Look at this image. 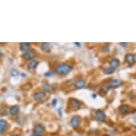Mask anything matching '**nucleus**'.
<instances>
[{
    "label": "nucleus",
    "mask_w": 136,
    "mask_h": 136,
    "mask_svg": "<svg viewBox=\"0 0 136 136\" xmlns=\"http://www.w3.org/2000/svg\"><path fill=\"white\" fill-rule=\"evenodd\" d=\"M19 110H20L19 105H13V106H10V108H9V114H10L11 116H15V115H17Z\"/></svg>",
    "instance_id": "4468645a"
},
{
    "label": "nucleus",
    "mask_w": 136,
    "mask_h": 136,
    "mask_svg": "<svg viewBox=\"0 0 136 136\" xmlns=\"http://www.w3.org/2000/svg\"><path fill=\"white\" fill-rule=\"evenodd\" d=\"M109 85H110V88L116 89V88H119V87L121 85V80L120 79H111L110 83H109Z\"/></svg>",
    "instance_id": "9b49d317"
},
{
    "label": "nucleus",
    "mask_w": 136,
    "mask_h": 136,
    "mask_svg": "<svg viewBox=\"0 0 136 136\" xmlns=\"http://www.w3.org/2000/svg\"><path fill=\"white\" fill-rule=\"evenodd\" d=\"M8 129V121L4 119H0V134H3Z\"/></svg>",
    "instance_id": "f3484780"
},
{
    "label": "nucleus",
    "mask_w": 136,
    "mask_h": 136,
    "mask_svg": "<svg viewBox=\"0 0 136 136\" xmlns=\"http://www.w3.org/2000/svg\"><path fill=\"white\" fill-rule=\"evenodd\" d=\"M131 108L129 105H125V104H121L119 106V113H120L121 115H126V114H129V113H131Z\"/></svg>",
    "instance_id": "0eeeda50"
},
{
    "label": "nucleus",
    "mask_w": 136,
    "mask_h": 136,
    "mask_svg": "<svg viewBox=\"0 0 136 136\" xmlns=\"http://www.w3.org/2000/svg\"><path fill=\"white\" fill-rule=\"evenodd\" d=\"M125 62H126L129 66H132L136 62V56L134 53H127V55L125 56Z\"/></svg>",
    "instance_id": "423d86ee"
},
{
    "label": "nucleus",
    "mask_w": 136,
    "mask_h": 136,
    "mask_svg": "<svg viewBox=\"0 0 136 136\" xmlns=\"http://www.w3.org/2000/svg\"><path fill=\"white\" fill-rule=\"evenodd\" d=\"M31 136H41V135H37V134H32Z\"/></svg>",
    "instance_id": "a878e982"
},
{
    "label": "nucleus",
    "mask_w": 136,
    "mask_h": 136,
    "mask_svg": "<svg viewBox=\"0 0 136 136\" xmlns=\"http://www.w3.org/2000/svg\"><path fill=\"white\" fill-rule=\"evenodd\" d=\"M56 104H57V99H53V100H52V105L56 106Z\"/></svg>",
    "instance_id": "5701e85b"
},
{
    "label": "nucleus",
    "mask_w": 136,
    "mask_h": 136,
    "mask_svg": "<svg viewBox=\"0 0 136 136\" xmlns=\"http://www.w3.org/2000/svg\"><path fill=\"white\" fill-rule=\"evenodd\" d=\"M11 74H13V76H16V74H19V72H16V71H13V72H11Z\"/></svg>",
    "instance_id": "b1692460"
},
{
    "label": "nucleus",
    "mask_w": 136,
    "mask_h": 136,
    "mask_svg": "<svg viewBox=\"0 0 136 136\" xmlns=\"http://www.w3.org/2000/svg\"><path fill=\"white\" fill-rule=\"evenodd\" d=\"M40 47H41V50H42L43 52H50V51H51V46H50V43H41Z\"/></svg>",
    "instance_id": "6ab92c4d"
},
{
    "label": "nucleus",
    "mask_w": 136,
    "mask_h": 136,
    "mask_svg": "<svg viewBox=\"0 0 136 136\" xmlns=\"http://www.w3.org/2000/svg\"><path fill=\"white\" fill-rule=\"evenodd\" d=\"M1 56H3V52H1V48H0V58H1Z\"/></svg>",
    "instance_id": "393cba45"
},
{
    "label": "nucleus",
    "mask_w": 136,
    "mask_h": 136,
    "mask_svg": "<svg viewBox=\"0 0 136 136\" xmlns=\"http://www.w3.org/2000/svg\"><path fill=\"white\" fill-rule=\"evenodd\" d=\"M72 71V66L69 63H58L56 67H55V73L60 74V76H67L68 73H71Z\"/></svg>",
    "instance_id": "f257e3e1"
},
{
    "label": "nucleus",
    "mask_w": 136,
    "mask_h": 136,
    "mask_svg": "<svg viewBox=\"0 0 136 136\" xmlns=\"http://www.w3.org/2000/svg\"><path fill=\"white\" fill-rule=\"evenodd\" d=\"M109 51V45H106V47H103V52H108Z\"/></svg>",
    "instance_id": "4be33fe9"
},
{
    "label": "nucleus",
    "mask_w": 136,
    "mask_h": 136,
    "mask_svg": "<svg viewBox=\"0 0 136 136\" xmlns=\"http://www.w3.org/2000/svg\"><path fill=\"white\" fill-rule=\"evenodd\" d=\"M74 88L76 89H83V88H85V85H87V82H85V79L84 78H78L74 80Z\"/></svg>",
    "instance_id": "7ed1b4c3"
},
{
    "label": "nucleus",
    "mask_w": 136,
    "mask_h": 136,
    "mask_svg": "<svg viewBox=\"0 0 136 136\" xmlns=\"http://www.w3.org/2000/svg\"><path fill=\"white\" fill-rule=\"evenodd\" d=\"M42 90L45 92V93H51V92H52V87H51V84L47 83V82L42 83Z\"/></svg>",
    "instance_id": "a211bd4d"
},
{
    "label": "nucleus",
    "mask_w": 136,
    "mask_h": 136,
    "mask_svg": "<svg viewBox=\"0 0 136 136\" xmlns=\"http://www.w3.org/2000/svg\"><path fill=\"white\" fill-rule=\"evenodd\" d=\"M68 105H69L71 109H73V110H78L80 108V105H82V103L78 99H76V98H71L68 100Z\"/></svg>",
    "instance_id": "f03ea898"
},
{
    "label": "nucleus",
    "mask_w": 136,
    "mask_h": 136,
    "mask_svg": "<svg viewBox=\"0 0 136 136\" xmlns=\"http://www.w3.org/2000/svg\"><path fill=\"white\" fill-rule=\"evenodd\" d=\"M43 131H45V127H43V125H41V124H36V125L33 126V134L41 135Z\"/></svg>",
    "instance_id": "9d476101"
},
{
    "label": "nucleus",
    "mask_w": 136,
    "mask_h": 136,
    "mask_svg": "<svg viewBox=\"0 0 136 136\" xmlns=\"http://www.w3.org/2000/svg\"><path fill=\"white\" fill-rule=\"evenodd\" d=\"M45 98H46V93L43 90H36L33 93V99L37 100V102H42V100H45Z\"/></svg>",
    "instance_id": "39448f33"
},
{
    "label": "nucleus",
    "mask_w": 136,
    "mask_h": 136,
    "mask_svg": "<svg viewBox=\"0 0 136 136\" xmlns=\"http://www.w3.org/2000/svg\"><path fill=\"white\" fill-rule=\"evenodd\" d=\"M13 136H19V135H16V134H15V135H13Z\"/></svg>",
    "instance_id": "bb28decb"
},
{
    "label": "nucleus",
    "mask_w": 136,
    "mask_h": 136,
    "mask_svg": "<svg viewBox=\"0 0 136 136\" xmlns=\"http://www.w3.org/2000/svg\"><path fill=\"white\" fill-rule=\"evenodd\" d=\"M38 63H40V61L36 60V58H35V60L29 61V62H27V68H29L30 71H33V69L38 66Z\"/></svg>",
    "instance_id": "1a4fd4ad"
},
{
    "label": "nucleus",
    "mask_w": 136,
    "mask_h": 136,
    "mask_svg": "<svg viewBox=\"0 0 136 136\" xmlns=\"http://www.w3.org/2000/svg\"><path fill=\"white\" fill-rule=\"evenodd\" d=\"M109 66H110L111 68L115 69V68H118V67L120 66V61L118 60V58H115V57H114V58H110V61H109Z\"/></svg>",
    "instance_id": "f8f14e48"
},
{
    "label": "nucleus",
    "mask_w": 136,
    "mask_h": 136,
    "mask_svg": "<svg viewBox=\"0 0 136 136\" xmlns=\"http://www.w3.org/2000/svg\"><path fill=\"white\" fill-rule=\"evenodd\" d=\"M94 116H95V119L98 121H102V122L106 121V115L103 110H95L94 111Z\"/></svg>",
    "instance_id": "20e7f679"
},
{
    "label": "nucleus",
    "mask_w": 136,
    "mask_h": 136,
    "mask_svg": "<svg viewBox=\"0 0 136 136\" xmlns=\"http://www.w3.org/2000/svg\"><path fill=\"white\" fill-rule=\"evenodd\" d=\"M71 126L72 127H74V129H77L78 126H79V124H80V119L78 118V116H73L72 119H71Z\"/></svg>",
    "instance_id": "ddd939ff"
},
{
    "label": "nucleus",
    "mask_w": 136,
    "mask_h": 136,
    "mask_svg": "<svg viewBox=\"0 0 136 136\" xmlns=\"http://www.w3.org/2000/svg\"><path fill=\"white\" fill-rule=\"evenodd\" d=\"M114 71H115V69H114V68H111L110 66H108V67H105V68L103 69V72H104L105 74H110V73H113Z\"/></svg>",
    "instance_id": "aec40b11"
},
{
    "label": "nucleus",
    "mask_w": 136,
    "mask_h": 136,
    "mask_svg": "<svg viewBox=\"0 0 136 136\" xmlns=\"http://www.w3.org/2000/svg\"><path fill=\"white\" fill-rule=\"evenodd\" d=\"M52 74H53V72H46L45 77H46V78H48V77H52Z\"/></svg>",
    "instance_id": "412c9836"
},
{
    "label": "nucleus",
    "mask_w": 136,
    "mask_h": 136,
    "mask_svg": "<svg viewBox=\"0 0 136 136\" xmlns=\"http://www.w3.org/2000/svg\"><path fill=\"white\" fill-rule=\"evenodd\" d=\"M22 58H25V60H27V61L35 60V52H33L32 50H29V51L24 52V53H22Z\"/></svg>",
    "instance_id": "6e6552de"
},
{
    "label": "nucleus",
    "mask_w": 136,
    "mask_h": 136,
    "mask_svg": "<svg viewBox=\"0 0 136 136\" xmlns=\"http://www.w3.org/2000/svg\"><path fill=\"white\" fill-rule=\"evenodd\" d=\"M110 90V85L109 84H106V83H103V84H100V92H102V94H108Z\"/></svg>",
    "instance_id": "dca6fc26"
},
{
    "label": "nucleus",
    "mask_w": 136,
    "mask_h": 136,
    "mask_svg": "<svg viewBox=\"0 0 136 136\" xmlns=\"http://www.w3.org/2000/svg\"><path fill=\"white\" fill-rule=\"evenodd\" d=\"M30 43L29 42H21V43H19V48L22 51V52H26V51H29L30 50Z\"/></svg>",
    "instance_id": "2eb2a0df"
},
{
    "label": "nucleus",
    "mask_w": 136,
    "mask_h": 136,
    "mask_svg": "<svg viewBox=\"0 0 136 136\" xmlns=\"http://www.w3.org/2000/svg\"><path fill=\"white\" fill-rule=\"evenodd\" d=\"M104 136H111V135H104Z\"/></svg>",
    "instance_id": "cd10ccee"
}]
</instances>
